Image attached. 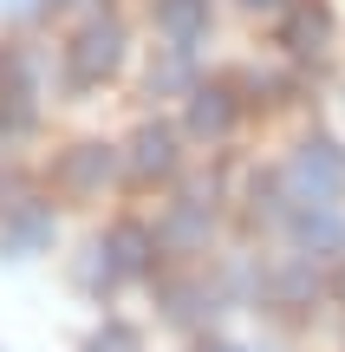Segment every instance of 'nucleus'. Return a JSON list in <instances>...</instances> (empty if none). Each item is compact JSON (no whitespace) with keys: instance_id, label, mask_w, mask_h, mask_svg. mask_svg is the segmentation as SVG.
Returning a JSON list of instances; mask_svg holds the SVG:
<instances>
[{"instance_id":"obj_21","label":"nucleus","mask_w":345,"mask_h":352,"mask_svg":"<svg viewBox=\"0 0 345 352\" xmlns=\"http://www.w3.org/2000/svg\"><path fill=\"white\" fill-rule=\"evenodd\" d=\"M26 7H33V0H0V13H26Z\"/></svg>"},{"instance_id":"obj_8","label":"nucleus","mask_w":345,"mask_h":352,"mask_svg":"<svg viewBox=\"0 0 345 352\" xmlns=\"http://www.w3.org/2000/svg\"><path fill=\"white\" fill-rule=\"evenodd\" d=\"M287 222H294L300 254H313V261H333V254H345V222H339L333 209H294Z\"/></svg>"},{"instance_id":"obj_4","label":"nucleus","mask_w":345,"mask_h":352,"mask_svg":"<svg viewBox=\"0 0 345 352\" xmlns=\"http://www.w3.org/2000/svg\"><path fill=\"white\" fill-rule=\"evenodd\" d=\"M281 46L294 52V59H320V52L333 46V13H326L320 0H294V7L281 13Z\"/></svg>"},{"instance_id":"obj_13","label":"nucleus","mask_w":345,"mask_h":352,"mask_svg":"<svg viewBox=\"0 0 345 352\" xmlns=\"http://www.w3.org/2000/svg\"><path fill=\"white\" fill-rule=\"evenodd\" d=\"M267 294L281 307H313V294H320V274H313L307 261H294V267H281V274L267 280Z\"/></svg>"},{"instance_id":"obj_19","label":"nucleus","mask_w":345,"mask_h":352,"mask_svg":"<svg viewBox=\"0 0 345 352\" xmlns=\"http://www.w3.org/2000/svg\"><path fill=\"white\" fill-rule=\"evenodd\" d=\"M52 7H72V13H85V26H91V20H104V0H52Z\"/></svg>"},{"instance_id":"obj_18","label":"nucleus","mask_w":345,"mask_h":352,"mask_svg":"<svg viewBox=\"0 0 345 352\" xmlns=\"http://www.w3.org/2000/svg\"><path fill=\"white\" fill-rule=\"evenodd\" d=\"M26 202H33V196H26V183H20L13 170H0V222H7V215H20Z\"/></svg>"},{"instance_id":"obj_15","label":"nucleus","mask_w":345,"mask_h":352,"mask_svg":"<svg viewBox=\"0 0 345 352\" xmlns=\"http://www.w3.org/2000/svg\"><path fill=\"white\" fill-rule=\"evenodd\" d=\"M72 274H78V287H91V294H104V287H111V280H117V267H111V254H104V241H91V248L78 254V267H72Z\"/></svg>"},{"instance_id":"obj_9","label":"nucleus","mask_w":345,"mask_h":352,"mask_svg":"<svg viewBox=\"0 0 345 352\" xmlns=\"http://www.w3.org/2000/svg\"><path fill=\"white\" fill-rule=\"evenodd\" d=\"M104 254H111L117 280H124V274H150V261H156V235H150L143 222H117L111 235H104Z\"/></svg>"},{"instance_id":"obj_11","label":"nucleus","mask_w":345,"mask_h":352,"mask_svg":"<svg viewBox=\"0 0 345 352\" xmlns=\"http://www.w3.org/2000/svg\"><path fill=\"white\" fill-rule=\"evenodd\" d=\"M215 307H222V294L202 287V280H163V314L182 320V327H189V320H209Z\"/></svg>"},{"instance_id":"obj_10","label":"nucleus","mask_w":345,"mask_h":352,"mask_svg":"<svg viewBox=\"0 0 345 352\" xmlns=\"http://www.w3.org/2000/svg\"><path fill=\"white\" fill-rule=\"evenodd\" d=\"M156 33L176 52H189L195 39L209 33V0H156Z\"/></svg>"},{"instance_id":"obj_20","label":"nucleus","mask_w":345,"mask_h":352,"mask_svg":"<svg viewBox=\"0 0 345 352\" xmlns=\"http://www.w3.org/2000/svg\"><path fill=\"white\" fill-rule=\"evenodd\" d=\"M248 13H287V0H241Z\"/></svg>"},{"instance_id":"obj_17","label":"nucleus","mask_w":345,"mask_h":352,"mask_svg":"<svg viewBox=\"0 0 345 352\" xmlns=\"http://www.w3.org/2000/svg\"><path fill=\"white\" fill-rule=\"evenodd\" d=\"M85 352H143V340H137V327H124V320H104V327L85 340Z\"/></svg>"},{"instance_id":"obj_23","label":"nucleus","mask_w":345,"mask_h":352,"mask_svg":"<svg viewBox=\"0 0 345 352\" xmlns=\"http://www.w3.org/2000/svg\"><path fill=\"white\" fill-rule=\"evenodd\" d=\"M339 294H345V280H339Z\"/></svg>"},{"instance_id":"obj_6","label":"nucleus","mask_w":345,"mask_h":352,"mask_svg":"<svg viewBox=\"0 0 345 352\" xmlns=\"http://www.w3.org/2000/svg\"><path fill=\"white\" fill-rule=\"evenodd\" d=\"M235 111H241V98H235V85H195L189 91V138H202V144H215V138H228L235 131Z\"/></svg>"},{"instance_id":"obj_1","label":"nucleus","mask_w":345,"mask_h":352,"mask_svg":"<svg viewBox=\"0 0 345 352\" xmlns=\"http://www.w3.org/2000/svg\"><path fill=\"white\" fill-rule=\"evenodd\" d=\"M287 189H294L307 209H326V202L345 189V151L333 138H307L294 151V164H287Z\"/></svg>"},{"instance_id":"obj_12","label":"nucleus","mask_w":345,"mask_h":352,"mask_svg":"<svg viewBox=\"0 0 345 352\" xmlns=\"http://www.w3.org/2000/svg\"><path fill=\"white\" fill-rule=\"evenodd\" d=\"M202 241H209V209H195V202H176L156 228V248H202Z\"/></svg>"},{"instance_id":"obj_3","label":"nucleus","mask_w":345,"mask_h":352,"mask_svg":"<svg viewBox=\"0 0 345 352\" xmlns=\"http://www.w3.org/2000/svg\"><path fill=\"white\" fill-rule=\"evenodd\" d=\"M117 170H124V151H111V144H72V151L59 157V183L72 189V196H98Z\"/></svg>"},{"instance_id":"obj_5","label":"nucleus","mask_w":345,"mask_h":352,"mask_svg":"<svg viewBox=\"0 0 345 352\" xmlns=\"http://www.w3.org/2000/svg\"><path fill=\"white\" fill-rule=\"evenodd\" d=\"M124 170L137 176V183H156V176L176 170V131L169 124H137L124 144Z\"/></svg>"},{"instance_id":"obj_14","label":"nucleus","mask_w":345,"mask_h":352,"mask_svg":"<svg viewBox=\"0 0 345 352\" xmlns=\"http://www.w3.org/2000/svg\"><path fill=\"white\" fill-rule=\"evenodd\" d=\"M143 85H150V98H163V91H195V85H189V52L169 46L163 59L150 65V78H143Z\"/></svg>"},{"instance_id":"obj_2","label":"nucleus","mask_w":345,"mask_h":352,"mask_svg":"<svg viewBox=\"0 0 345 352\" xmlns=\"http://www.w3.org/2000/svg\"><path fill=\"white\" fill-rule=\"evenodd\" d=\"M117 65H124V26H117V20L78 26V39L65 46V78H72L78 91H85V85H104Z\"/></svg>"},{"instance_id":"obj_16","label":"nucleus","mask_w":345,"mask_h":352,"mask_svg":"<svg viewBox=\"0 0 345 352\" xmlns=\"http://www.w3.org/2000/svg\"><path fill=\"white\" fill-rule=\"evenodd\" d=\"M248 209L254 215H287V176H254V183H248Z\"/></svg>"},{"instance_id":"obj_22","label":"nucleus","mask_w":345,"mask_h":352,"mask_svg":"<svg viewBox=\"0 0 345 352\" xmlns=\"http://www.w3.org/2000/svg\"><path fill=\"white\" fill-rule=\"evenodd\" d=\"M202 352H241V346H222V340H215V346H202Z\"/></svg>"},{"instance_id":"obj_7","label":"nucleus","mask_w":345,"mask_h":352,"mask_svg":"<svg viewBox=\"0 0 345 352\" xmlns=\"http://www.w3.org/2000/svg\"><path fill=\"white\" fill-rule=\"evenodd\" d=\"M39 248H52V209H46V202H26L20 215L0 222V254L26 261V254H39Z\"/></svg>"}]
</instances>
